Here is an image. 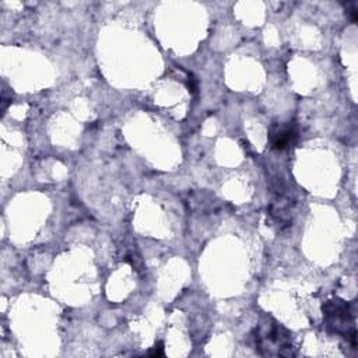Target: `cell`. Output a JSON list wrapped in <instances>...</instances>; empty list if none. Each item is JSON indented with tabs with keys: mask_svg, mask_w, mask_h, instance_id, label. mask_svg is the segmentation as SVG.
Returning <instances> with one entry per match:
<instances>
[{
	"mask_svg": "<svg viewBox=\"0 0 358 358\" xmlns=\"http://www.w3.org/2000/svg\"><path fill=\"white\" fill-rule=\"evenodd\" d=\"M296 131L291 124H275L268 133V140L273 148L285 150L295 143Z\"/></svg>",
	"mask_w": 358,
	"mask_h": 358,
	"instance_id": "cell-3",
	"label": "cell"
},
{
	"mask_svg": "<svg viewBox=\"0 0 358 358\" xmlns=\"http://www.w3.org/2000/svg\"><path fill=\"white\" fill-rule=\"evenodd\" d=\"M256 350L262 355H294L291 334L278 323L267 322L255 330Z\"/></svg>",
	"mask_w": 358,
	"mask_h": 358,
	"instance_id": "cell-1",
	"label": "cell"
},
{
	"mask_svg": "<svg viewBox=\"0 0 358 358\" xmlns=\"http://www.w3.org/2000/svg\"><path fill=\"white\" fill-rule=\"evenodd\" d=\"M324 320L329 329L337 334L347 337L352 345H355V329H354V313L350 309V305L344 301L336 299L329 301L323 306Z\"/></svg>",
	"mask_w": 358,
	"mask_h": 358,
	"instance_id": "cell-2",
	"label": "cell"
},
{
	"mask_svg": "<svg viewBox=\"0 0 358 358\" xmlns=\"http://www.w3.org/2000/svg\"><path fill=\"white\" fill-rule=\"evenodd\" d=\"M148 354H150L151 357H161V355H164V347H162V344L159 343L158 345H155Z\"/></svg>",
	"mask_w": 358,
	"mask_h": 358,
	"instance_id": "cell-4",
	"label": "cell"
}]
</instances>
